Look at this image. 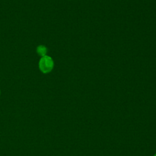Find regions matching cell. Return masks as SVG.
Listing matches in <instances>:
<instances>
[{
	"mask_svg": "<svg viewBox=\"0 0 156 156\" xmlns=\"http://www.w3.org/2000/svg\"><path fill=\"white\" fill-rule=\"evenodd\" d=\"M54 67V61L51 57L48 55L42 57L39 61V68L43 73L51 71Z\"/></svg>",
	"mask_w": 156,
	"mask_h": 156,
	"instance_id": "1",
	"label": "cell"
},
{
	"mask_svg": "<svg viewBox=\"0 0 156 156\" xmlns=\"http://www.w3.org/2000/svg\"><path fill=\"white\" fill-rule=\"evenodd\" d=\"M37 52L40 56L44 57L46 55L47 53V48L46 46L43 45H40L37 48Z\"/></svg>",
	"mask_w": 156,
	"mask_h": 156,
	"instance_id": "2",
	"label": "cell"
},
{
	"mask_svg": "<svg viewBox=\"0 0 156 156\" xmlns=\"http://www.w3.org/2000/svg\"><path fill=\"white\" fill-rule=\"evenodd\" d=\"M154 156H156V154H155V155H154Z\"/></svg>",
	"mask_w": 156,
	"mask_h": 156,
	"instance_id": "3",
	"label": "cell"
},
{
	"mask_svg": "<svg viewBox=\"0 0 156 156\" xmlns=\"http://www.w3.org/2000/svg\"><path fill=\"white\" fill-rule=\"evenodd\" d=\"M0 93H1V92H0Z\"/></svg>",
	"mask_w": 156,
	"mask_h": 156,
	"instance_id": "4",
	"label": "cell"
}]
</instances>
